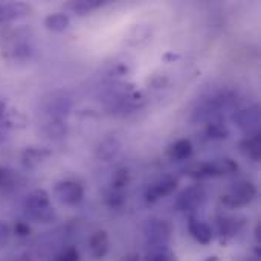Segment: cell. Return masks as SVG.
Masks as SVG:
<instances>
[{
  "instance_id": "cell-1",
  "label": "cell",
  "mask_w": 261,
  "mask_h": 261,
  "mask_svg": "<svg viewBox=\"0 0 261 261\" xmlns=\"http://www.w3.org/2000/svg\"><path fill=\"white\" fill-rule=\"evenodd\" d=\"M255 197H257V187L252 182L245 180V182H239L232 188H229L222 196V203L226 208L237 210V208H243V206L249 205Z\"/></svg>"
},
{
  "instance_id": "cell-2",
  "label": "cell",
  "mask_w": 261,
  "mask_h": 261,
  "mask_svg": "<svg viewBox=\"0 0 261 261\" xmlns=\"http://www.w3.org/2000/svg\"><path fill=\"white\" fill-rule=\"evenodd\" d=\"M171 225L164 219H150L144 226V236L151 248L167 246L171 239Z\"/></svg>"
},
{
  "instance_id": "cell-3",
  "label": "cell",
  "mask_w": 261,
  "mask_h": 261,
  "mask_svg": "<svg viewBox=\"0 0 261 261\" xmlns=\"http://www.w3.org/2000/svg\"><path fill=\"white\" fill-rule=\"evenodd\" d=\"M206 200V190L203 185H191L185 188L176 199L174 206L180 213H193L199 210Z\"/></svg>"
},
{
  "instance_id": "cell-4",
  "label": "cell",
  "mask_w": 261,
  "mask_h": 261,
  "mask_svg": "<svg viewBox=\"0 0 261 261\" xmlns=\"http://www.w3.org/2000/svg\"><path fill=\"white\" fill-rule=\"evenodd\" d=\"M236 125L248 136L260 135V106H251L243 110H237L232 115Z\"/></svg>"
},
{
  "instance_id": "cell-5",
  "label": "cell",
  "mask_w": 261,
  "mask_h": 261,
  "mask_svg": "<svg viewBox=\"0 0 261 261\" xmlns=\"http://www.w3.org/2000/svg\"><path fill=\"white\" fill-rule=\"evenodd\" d=\"M245 226V219L237 217V216H219L217 217V231L220 242L223 245L231 243L243 229Z\"/></svg>"
},
{
  "instance_id": "cell-6",
  "label": "cell",
  "mask_w": 261,
  "mask_h": 261,
  "mask_svg": "<svg viewBox=\"0 0 261 261\" xmlns=\"http://www.w3.org/2000/svg\"><path fill=\"white\" fill-rule=\"evenodd\" d=\"M55 196L64 205L73 206L80 203L84 197V188L75 180H63L55 187Z\"/></svg>"
},
{
  "instance_id": "cell-7",
  "label": "cell",
  "mask_w": 261,
  "mask_h": 261,
  "mask_svg": "<svg viewBox=\"0 0 261 261\" xmlns=\"http://www.w3.org/2000/svg\"><path fill=\"white\" fill-rule=\"evenodd\" d=\"M72 101L66 95H54L50 99H47L44 112L47 115V121H57V122H66L64 119L70 113Z\"/></svg>"
},
{
  "instance_id": "cell-8",
  "label": "cell",
  "mask_w": 261,
  "mask_h": 261,
  "mask_svg": "<svg viewBox=\"0 0 261 261\" xmlns=\"http://www.w3.org/2000/svg\"><path fill=\"white\" fill-rule=\"evenodd\" d=\"M177 188V180L174 177H164L158 182L151 184L145 191V200L148 203H154L170 194H173Z\"/></svg>"
},
{
  "instance_id": "cell-9",
  "label": "cell",
  "mask_w": 261,
  "mask_h": 261,
  "mask_svg": "<svg viewBox=\"0 0 261 261\" xmlns=\"http://www.w3.org/2000/svg\"><path fill=\"white\" fill-rule=\"evenodd\" d=\"M188 229H190V234L193 236V239L196 242H199L200 245H210L214 239L213 228L206 222H203L194 216H191L188 219Z\"/></svg>"
},
{
  "instance_id": "cell-10",
  "label": "cell",
  "mask_w": 261,
  "mask_h": 261,
  "mask_svg": "<svg viewBox=\"0 0 261 261\" xmlns=\"http://www.w3.org/2000/svg\"><path fill=\"white\" fill-rule=\"evenodd\" d=\"M89 251L95 260H102L110 251V240L106 231L99 229L93 232L89 239Z\"/></svg>"
},
{
  "instance_id": "cell-11",
  "label": "cell",
  "mask_w": 261,
  "mask_h": 261,
  "mask_svg": "<svg viewBox=\"0 0 261 261\" xmlns=\"http://www.w3.org/2000/svg\"><path fill=\"white\" fill-rule=\"evenodd\" d=\"M49 206H52V205H50V199H49L47 191H44L43 188L32 190V191L26 196V199H24L26 216H28V214H32V213H37V211H41V210L49 208Z\"/></svg>"
},
{
  "instance_id": "cell-12",
  "label": "cell",
  "mask_w": 261,
  "mask_h": 261,
  "mask_svg": "<svg viewBox=\"0 0 261 261\" xmlns=\"http://www.w3.org/2000/svg\"><path fill=\"white\" fill-rule=\"evenodd\" d=\"M121 151V142L118 138L115 136H110V138H106L96 148V156L99 161L102 162H109L112 159H115L118 156V153Z\"/></svg>"
},
{
  "instance_id": "cell-13",
  "label": "cell",
  "mask_w": 261,
  "mask_h": 261,
  "mask_svg": "<svg viewBox=\"0 0 261 261\" xmlns=\"http://www.w3.org/2000/svg\"><path fill=\"white\" fill-rule=\"evenodd\" d=\"M50 156V151L47 148H38V147H29L21 154V164L26 168H35L40 164H43Z\"/></svg>"
},
{
  "instance_id": "cell-14",
  "label": "cell",
  "mask_w": 261,
  "mask_h": 261,
  "mask_svg": "<svg viewBox=\"0 0 261 261\" xmlns=\"http://www.w3.org/2000/svg\"><path fill=\"white\" fill-rule=\"evenodd\" d=\"M185 174L191 179H208V177H217L214 162H194L185 168Z\"/></svg>"
},
{
  "instance_id": "cell-15",
  "label": "cell",
  "mask_w": 261,
  "mask_h": 261,
  "mask_svg": "<svg viewBox=\"0 0 261 261\" xmlns=\"http://www.w3.org/2000/svg\"><path fill=\"white\" fill-rule=\"evenodd\" d=\"M242 151L245 153V156H248L249 159H252L254 162H260L261 159V138L260 135H254V136H248L242 141L240 144Z\"/></svg>"
},
{
  "instance_id": "cell-16",
  "label": "cell",
  "mask_w": 261,
  "mask_h": 261,
  "mask_svg": "<svg viewBox=\"0 0 261 261\" xmlns=\"http://www.w3.org/2000/svg\"><path fill=\"white\" fill-rule=\"evenodd\" d=\"M193 154V144L190 139H179L168 148V156L173 161H185Z\"/></svg>"
},
{
  "instance_id": "cell-17",
  "label": "cell",
  "mask_w": 261,
  "mask_h": 261,
  "mask_svg": "<svg viewBox=\"0 0 261 261\" xmlns=\"http://www.w3.org/2000/svg\"><path fill=\"white\" fill-rule=\"evenodd\" d=\"M70 24V18L69 15L63 14V12H54V14H49L46 18H44V26L47 31H52V32H63L69 28Z\"/></svg>"
},
{
  "instance_id": "cell-18",
  "label": "cell",
  "mask_w": 261,
  "mask_h": 261,
  "mask_svg": "<svg viewBox=\"0 0 261 261\" xmlns=\"http://www.w3.org/2000/svg\"><path fill=\"white\" fill-rule=\"evenodd\" d=\"M106 3L107 2H104V0H78V2H70L67 5V8L72 9L73 12H76L78 15H86V14L104 6Z\"/></svg>"
},
{
  "instance_id": "cell-19",
  "label": "cell",
  "mask_w": 261,
  "mask_h": 261,
  "mask_svg": "<svg viewBox=\"0 0 261 261\" xmlns=\"http://www.w3.org/2000/svg\"><path fill=\"white\" fill-rule=\"evenodd\" d=\"M206 136L210 139L222 141L229 136V128L226 127L225 121H211L206 124Z\"/></svg>"
},
{
  "instance_id": "cell-20",
  "label": "cell",
  "mask_w": 261,
  "mask_h": 261,
  "mask_svg": "<svg viewBox=\"0 0 261 261\" xmlns=\"http://www.w3.org/2000/svg\"><path fill=\"white\" fill-rule=\"evenodd\" d=\"M130 184V171L127 168H118L112 176V190L124 191Z\"/></svg>"
},
{
  "instance_id": "cell-21",
  "label": "cell",
  "mask_w": 261,
  "mask_h": 261,
  "mask_svg": "<svg viewBox=\"0 0 261 261\" xmlns=\"http://www.w3.org/2000/svg\"><path fill=\"white\" fill-rule=\"evenodd\" d=\"M216 165V171H217V177L219 176H226V174H232L239 170V165L236 161L229 159V158H222V159H216L214 161Z\"/></svg>"
},
{
  "instance_id": "cell-22",
  "label": "cell",
  "mask_w": 261,
  "mask_h": 261,
  "mask_svg": "<svg viewBox=\"0 0 261 261\" xmlns=\"http://www.w3.org/2000/svg\"><path fill=\"white\" fill-rule=\"evenodd\" d=\"M145 261H177L176 255L171 249H168L167 246H161V248H151V251L147 255Z\"/></svg>"
},
{
  "instance_id": "cell-23",
  "label": "cell",
  "mask_w": 261,
  "mask_h": 261,
  "mask_svg": "<svg viewBox=\"0 0 261 261\" xmlns=\"http://www.w3.org/2000/svg\"><path fill=\"white\" fill-rule=\"evenodd\" d=\"M127 197L124 194V191H116V190H112L106 194V203L112 208V210H118V208H122L124 203H125Z\"/></svg>"
},
{
  "instance_id": "cell-24",
  "label": "cell",
  "mask_w": 261,
  "mask_h": 261,
  "mask_svg": "<svg viewBox=\"0 0 261 261\" xmlns=\"http://www.w3.org/2000/svg\"><path fill=\"white\" fill-rule=\"evenodd\" d=\"M57 261H80V252L76 248L69 246L60 252V255L57 257Z\"/></svg>"
},
{
  "instance_id": "cell-25",
  "label": "cell",
  "mask_w": 261,
  "mask_h": 261,
  "mask_svg": "<svg viewBox=\"0 0 261 261\" xmlns=\"http://www.w3.org/2000/svg\"><path fill=\"white\" fill-rule=\"evenodd\" d=\"M9 239H11V228L8 226V223L0 220V249L8 245Z\"/></svg>"
},
{
  "instance_id": "cell-26",
  "label": "cell",
  "mask_w": 261,
  "mask_h": 261,
  "mask_svg": "<svg viewBox=\"0 0 261 261\" xmlns=\"http://www.w3.org/2000/svg\"><path fill=\"white\" fill-rule=\"evenodd\" d=\"M14 234H15L17 237H28V236L31 234V228H29V225L24 223V222H17V223L14 225Z\"/></svg>"
},
{
  "instance_id": "cell-27",
  "label": "cell",
  "mask_w": 261,
  "mask_h": 261,
  "mask_svg": "<svg viewBox=\"0 0 261 261\" xmlns=\"http://www.w3.org/2000/svg\"><path fill=\"white\" fill-rule=\"evenodd\" d=\"M11 179V171L6 168H0V187L6 185Z\"/></svg>"
},
{
  "instance_id": "cell-28",
  "label": "cell",
  "mask_w": 261,
  "mask_h": 261,
  "mask_svg": "<svg viewBox=\"0 0 261 261\" xmlns=\"http://www.w3.org/2000/svg\"><path fill=\"white\" fill-rule=\"evenodd\" d=\"M6 141V128L0 124V145Z\"/></svg>"
},
{
  "instance_id": "cell-29",
  "label": "cell",
  "mask_w": 261,
  "mask_h": 261,
  "mask_svg": "<svg viewBox=\"0 0 261 261\" xmlns=\"http://www.w3.org/2000/svg\"><path fill=\"white\" fill-rule=\"evenodd\" d=\"M122 261H139V257H138L136 254H132V255H127V257H124V260Z\"/></svg>"
},
{
  "instance_id": "cell-30",
  "label": "cell",
  "mask_w": 261,
  "mask_h": 261,
  "mask_svg": "<svg viewBox=\"0 0 261 261\" xmlns=\"http://www.w3.org/2000/svg\"><path fill=\"white\" fill-rule=\"evenodd\" d=\"M205 261H220V258L219 257H208Z\"/></svg>"
},
{
  "instance_id": "cell-31",
  "label": "cell",
  "mask_w": 261,
  "mask_h": 261,
  "mask_svg": "<svg viewBox=\"0 0 261 261\" xmlns=\"http://www.w3.org/2000/svg\"><path fill=\"white\" fill-rule=\"evenodd\" d=\"M248 261H258V258H255V260H248Z\"/></svg>"
}]
</instances>
